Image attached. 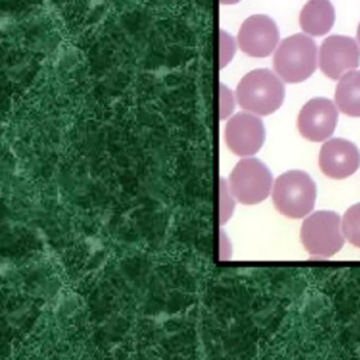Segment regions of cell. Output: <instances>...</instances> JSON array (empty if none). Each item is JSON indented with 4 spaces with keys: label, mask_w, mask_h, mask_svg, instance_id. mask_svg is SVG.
Returning a JSON list of instances; mask_svg holds the SVG:
<instances>
[{
    "label": "cell",
    "mask_w": 360,
    "mask_h": 360,
    "mask_svg": "<svg viewBox=\"0 0 360 360\" xmlns=\"http://www.w3.org/2000/svg\"><path fill=\"white\" fill-rule=\"evenodd\" d=\"M266 131L259 115L236 112L225 125V142L238 156L248 158L260 150Z\"/></svg>",
    "instance_id": "cell-9"
},
{
    "label": "cell",
    "mask_w": 360,
    "mask_h": 360,
    "mask_svg": "<svg viewBox=\"0 0 360 360\" xmlns=\"http://www.w3.org/2000/svg\"><path fill=\"white\" fill-rule=\"evenodd\" d=\"M357 42L360 44V22H359V27H357Z\"/></svg>",
    "instance_id": "cell-18"
},
{
    "label": "cell",
    "mask_w": 360,
    "mask_h": 360,
    "mask_svg": "<svg viewBox=\"0 0 360 360\" xmlns=\"http://www.w3.org/2000/svg\"><path fill=\"white\" fill-rule=\"evenodd\" d=\"M271 200L280 214L298 219L311 214L316 200V186L302 170H288L280 174L271 188Z\"/></svg>",
    "instance_id": "cell-2"
},
{
    "label": "cell",
    "mask_w": 360,
    "mask_h": 360,
    "mask_svg": "<svg viewBox=\"0 0 360 360\" xmlns=\"http://www.w3.org/2000/svg\"><path fill=\"white\" fill-rule=\"evenodd\" d=\"M285 90L280 76L269 69L246 73L236 87V101L248 112L259 117L277 111L284 101Z\"/></svg>",
    "instance_id": "cell-1"
},
{
    "label": "cell",
    "mask_w": 360,
    "mask_h": 360,
    "mask_svg": "<svg viewBox=\"0 0 360 360\" xmlns=\"http://www.w3.org/2000/svg\"><path fill=\"white\" fill-rule=\"evenodd\" d=\"M280 34L273 18L255 14L248 17L238 32L236 41L243 53L252 58H266L278 45Z\"/></svg>",
    "instance_id": "cell-8"
},
{
    "label": "cell",
    "mask_w": 360,
    "mask_h": 360,
    "mask_svg": "<svg viewBox=\"0 0 360 360\" xmlns=\"http://www.w3.org/2000/svg\"><path fill=\"white\" fill-rule=\"evenodd\" d=\"M235 52V42L228 32L221 31L219 35V69H224L232 59Z\"/></svg>",
    "instance_id": "cell-15"
},
{
    "label": "cell",
    "mask_w": 360,
    "mask_h": 360,
    "mask_svg": "<svg viewBox=\"0 0 360 360\" xmlns=\"http://www.w3.org/2000/svg\"><path fill=\"white\" fill-rule=\"evenodd\" d=\"M304 249L312 257H330L345 243L342 218L333 211H315L304 219L300 231Z\"/></svg>",
    "instance_id": "cell-4"
},
{
    "label": "cell",
    "mask_w": 360,
    "mask_h": 360,
    "mask_svg": "<svg viewBox=\"0 0 360 360\" xmlns=\"http://www.w3.org/2000/svg\"><path fill=\"white\" fill-rule=\"evenodd\" d=\"M219 222H221V225L222 224H225L229 218H231V215H232V211H233V200H235V197L232 195V193H231V190H229V186H228V183L224 180V179H221V181H219Z\"/></svg>",
    "instance_id": "cell-14"
},
{
    "label": "cell",
    "mask_w": 360,
    "mask_h": 360,
    "mask_svg": "<svg viewBox=\"0 0 360 360\" xmlns=\"http://www.w3.org/2000/svg\"><path fill=\"white\" fill-rule=\"evenodd\" d=\"M318 63L326 77L339 80L345 73L359 68L360 46L352 37L329 35L321 44Z\"/></svg>",
    "instance_id": "cell-6"
},
{
    "label": "cell",
    "mask_w": 360,
    "mask_h": 360,
    "mask_svg": "<svg viewBox=\"0 0 360 360\" xmlns=\"http://www.w3.org/2000/svg\"><path fill=\"white\" fill-rule=\"evenodd\" d=\"M360 166V150L343 138L328 139L319 150V167L330 179L340 180L352 176Z\"/></svg>",
    "instance_id": "cell-10"
},
{
    "label": "cell",
    "mask_w": 360,
    "mask_h": 360,
    "mask_svg": "<svg viewBox=\"0 0 360 360\" xmlns=\"http://www.w3.org/2000/svg\"><path fill=\"white\" fill-rule=\"evenodd\" d=\"M338 110V105L326 97L311 98L298 112L297 127L300 134L311 142L328 139L335 132Z\"/></svg>",
    "instance_id": "cell-7"
},
{
    "label": "cell",
    "mask_w": 360,
    "mask_h": 360,
    "mask_svg": "<svg viewBox=\"0 0 360 360\" xmlns=\"http://www.w3.org/2000/svg\"><path fill=\"white\" fill-rule=\"evenodd\" d=\"M238 1H240V0H219L221 4H235Z\"/></svg>",
    "instance_id": "cell-17"
},
{
    "label": "cell",
    "mask_w": 360,
    "mask_h": 360,
    "mask_svg": "<svg viewBox=\"0 0 360 360\" xmlns=\"http://www.w3.org/2000/svg\"><path fill=\"white\" fill-rule=\"evenodd\" d=\"M233 104L235 101L231 90L226 86L219 84V120H225L231 115Z\"/></svg>",
    "instance_id": "cell-16"
},
{
    "label": "cell",
    "mask_w": 360,
    "mask_h": 360,
    "mask_svg": "<svg viewBox=\"0 0 360 360\" xmlns=\"http://www.w3.org/2000/svg\"><path fill=\"white\" fill-rule=\"evenodd\" d=\"M342 231L352 245L360 248V202L349 207L345 212L342 218Z\"/></svg>",
    "instance_id": "cell-13"
},
{
    "label": "cell",
    "mask_w": 360,
    "mask_h": 360,
    "mask_svg": "<svg viewBox=\"0 0 360 360\" xmlns=\"http://www.w3.org/2000/svg\"><path fill=\"white\" fill-rule=\"evenodd\" d=\"M335 24V7L329 0H309L300 13L301 30L312 37L328 34Z\"/></svg>",
    "instance_id": "cell-11"
},
{
    "label": "cell",
    "mask_w": 360,
    "mask_h": 360,
    "mask_svg": "<svg viewBox=\"0 0 360 360\" xmlns=\"http://www.w3.org/2000/svg\"><path fill=\"white\" fill-rule=\"evenodd\" d=\"M335 103L343 114L360 117V70H350L339 79L335 90Z\"/></svg>",
    "instance_id": "cell-12"
},
{
    "label": "cell",
    "mask_w": 360,
    "mask_h": 360,
    "mask_svg": "<svg viewBox=\"0 0 360 360\" xmlns=\"http://www.w3.org/2000/svg\"><path fill=\"white\" fill-rule=\"evenodd\" d=\"M318 49L309 35L294 34L284 38L276 48L273 68L285 83L307 80L316 69Z\"/></svg>",
    "instance_id": "cell-3"
},
{
    "label": "cell",
    "mask_w": 360,
    "mask_h": 360,
    "mask_svg": "<svg viewBox=\"0 0 360 360\" xmlns=\"http://www.w3.org/2000/svg\"><path fill=\"white\" fill-rule=\"evenodd\" d=\"M273 176L267 166L256 158H243L232 169L228 180L235 200L245 205H255L270 195Z\"/></svg>",
    "instance_id": "cell-5"
}]
</instances>
